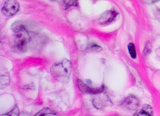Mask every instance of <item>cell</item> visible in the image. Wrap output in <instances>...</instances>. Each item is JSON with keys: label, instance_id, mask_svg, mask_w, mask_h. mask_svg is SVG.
Masks as SVG:
<instances>
[{"label": "cell", "instance_id": "obj_3", "mask_svg": "<svg viewBox=\"0 0 160 116\" xmlns=\"http://www.w3.org/2000/svg\"><path fill=\"white\" fill-rule=\"evenodd\" d=\"M19 4L18 2L14 0L7 1L2 8V13L8 17L12 16L18 12Z\"/></svg>", "mask_w": 160, "mask_h": 116}, {"label": "cell", "instance_id": "obj_5", "mask_svg": "<svg viewBox=\"0 0 160 116\" xmlns=\"http://www.w3.org/2000/svg\"><path fill=\"white\" fill-rule=\"evenodd\" d=\"M139 100L135 96L130 95L124 99L123 106L125 109L130 111H134L138 109L139 106Z\"/></svg>", "mask_w": 160, "mask_h": 116}, {"label": "cell", "instance_id": "obj_10", "mask_svg": "<svg viewBox=\"0 0 160 116\" xmlns=\"http://www.w3.org/2000/svg\"><path fill=\"white\" fill-rule=\"evenodd\" d=\"M19 110L18 107L15 106L13 109L10 112L6 114L2 115V116H19Z\"/></svg>", "mask_w": 160, "mask_h": 116}, {"label": "cell", "instance_id": "obj_9", "mask_svg": "<svg viewBox=\"0 0 160 116\" xmlns=\"http://www.w3.org/2000/svg\"><path fill=\"white\" fill-rule=\"evenodd\" d=\"M128 50L131 57L135 59L136 58V52L135 46L133 43H129L128 45Z\"/></svg>", "mask_w": 160, "mask_h": 116}, {"label": "cell", "instance_id": "obj_11", "mask_svg": "<svg viewBox=\"0 0 160 116\" xmlns=\"http://www.w3.org/2000/svg\"><path fill=\"white\" fill-rule=\"evenodd\" d=\"M64 6L66 9L72 6H77L78 1H64Z\"/></svg>", "mask_w": 160, "mask_h": 116}, {"label": "cell", "instance_id": "obj_12", "mask_svg": "<svg viewBox=\"0 0 160 116\" xmlns=\"http://www.w3.org/2000/svg\"><path fill=\"white\" fill-rule=\"evenodd\" d=\"M9 83V79L6 76H2L1 79V85L3 84V85L7 86Z\"/></svg>", "mask_w": 160, "mask_h": 116}, {"label": "cell", "instance_id": "obj_7", "mask_svg": "<svg viewBox=\"0 0 160 116\" xmlns=\"http://www.w3.org/2000/svg\"><path fill=\"white\" fill-rule=\"evenodd\" d=\"M116 15H117V13L114 11H108L102 15L101 17L99 19V21L102 24H106L107 22H111L116 17Z\"/></svg>", "mask_w": 160, "mask_h": 116}, {"label": "cell", "instance_id": "obj_2", "mask_svg": "<svg viewBox=\"0 0 160 116\" xmlns=\"http://www.w3.org/2000/svg\"><path fill=\"white\" fill-rule=\"evenodd\" d=\"M72 71L70 60L66 59L56 62L50 68V73L57 80L61 82L68 81Z\"/></svg>", "mask_w": 160, "mask_h": 116}, {"label": "cell", "instance_id": "obj_6", "mask_svg": "<svg viewBox=\"0 0 160 116\" xmlns=\"http://www.w3.org/2000/svg\"><path fill=\"white\" fill-rule=\"evenodd\" d=\"M133 116H154L152 109L150 105L145 104L142 109L136 111Z\"/></svg>", "mask_w": 160, "mask_h": 116}, {"label": "cell", "instance_id": "obj_4", "mask_svg": "<svg viewBox=\"0 0 160 116\" xmlns=\"http://www.w3.org/2000/svg\"><path fill=\"white\" fill-rule=\"evenodd\" d=\"M78 85L80 91L83 93L87 94H97L101 93L104 89L103 85L100 87H92L80 80H78Z\"/></svg>", "mask_w": 160, "mask_h": 116}, {"label": "cell", "instance_id": "obj_8", "mask_svg": "<svg viewBox=\"0 0 160 116\" xmlns=\"http://www.w3.org/2000/svg\"><path fill=\"white\" fill-rule=\"evenodd\" d=\"M56 113L52 111L51 109L45 108L35 114L34 116H44L48 114H56Z\"/></svg>", "mask_w": 160, "mask_h": 116}, {"label": "cell", "instance_id": "obj_1", "mask_svg": "<svg viewBox=\"0 0 160 116\" xmlns=\"http://www.w3.org/2000/svg\"><path fill=\"white\" fill-rule=\"evenodd\" d=\"M14 32V50L17 52H24L27 50L30 42L29 33L24 26L18 22L12 26Z\"/></svg>", "mask_w": 160, "mask_h": 116}]
</instances>
